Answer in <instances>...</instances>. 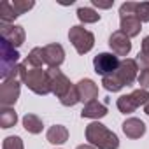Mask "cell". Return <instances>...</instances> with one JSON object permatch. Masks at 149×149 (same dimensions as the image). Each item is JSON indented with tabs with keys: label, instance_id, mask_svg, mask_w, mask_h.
<instances>
[{
	"label": "cell",
	"instance_id": "obj_10",
	"mask_svg": "<svg viewBox=\"0 0 149 149\" xmlns=\"http://www.w3.org/2000/svg\"><path fill=\"white\" fill-rule=\"evenodd\" d=\"M44 58H46V65L49 68H58L65 61V49H63V46L58 44V42L44 46Z\"/></svg>",
	"mask_w": 149,
	"mask_h": 149
},
{
	"label": "cell",
	"instance_id": "obj_5",
	"mask_svg": "<svg viewBox=\"0 0 149 149\" xmlns=\"http://www.w3.org/2000/svg\"><path fill=\"white\" fill-rule=\"evenodd\" d=\"M47 77H49V84H51V93L56 95L58 98H61L72 88V83L60 68H47Z\"/></svg>",
	"mask_w": 149,
	"mask_h": 149
},
{
	"label": "cell",
	"instance_id": "obj_28",
	"mask_svg": "<svg viewBox=\"0 0 149 149\" xmlns=\"http://www.w3.org/2000/svg\"><path fill=\"white\" fill-rule=\"evenodd\" d=\"M137 65L142 68V70H149V54H144V53H139L137 58H135Z\"/></svg>",
	"mask_w": 149,
	"mask_h": 149
},
{
	"label": "cell",
	"instance_id": "obj_11",
	"mask_svg": "<svg viewBox=\"0 0 149 149\" xmlns=\"http://www.w3.org/2000/svg\"><path fill=\"white\" fill-rule=\"evenodd\" d=\"M76 90H77V93H79V100L84 102V105L98 98V86H97L95 81H91V79H81V81L76 84Z\"/></svg>",
	"mask_w": 149,
	"mask_h": 149
},
{
	"label": "cell",
	"instance_id": "obj_31",
	"mask_svg": "<svg viewBox=\"0 0 149 149\" xmlns=\"http://www.w3.org/2000/svg\"><path fill=\"white\" fill-rule=\"evenodd\" d=\"M140 53H144V54H149V35L142 39V49H140Z\"/></svg>",
	"mask_w": 149,
	"mask_h": 149
},
{
	"label": "cell",
	"instance_id": "obj_26",
	"mask_svg": "<svg viewBox=\"0 0 149 149\" xmlns=\"http://www.w3.org/2000/svg\"><path fill=\"white\" fill-rule=\"evenodd\" d=\"M135 16L142 23H149V2H137V13Z\"/></svg>",
	"mask_w": 149,
	"mask_h": 149
},
{
	"label": "cell",
	"instance_id": "obj_32",
	"mask_svg": "<svg viewBox=\"0 0 149 149\" xmlns=\"http://www.w3.org/2000/svg\"><path fill=\"white\" fill-rule=\"evenodd\" d=\"M76 149H97V147L91 146V144H81V146H77Z\"/></svg>",
	"mask_w": 149,
	"mask_h": 149
},
{
	"label": "cell",
	"instance_id": "obj_12",
	"mask_svg": "<svg viewBox=\"0 0 149 149\" xmlns=\"http://www.w3.org/2000/svg\"><path fill=\"white\" fill-rule=\"evenodd\" d=\"M119 30L125 35H128L130 39L137 37L140 33V30H142V21L135 14H132V16H119Z\"/></svg>",
	"mask_w": 149,
	"mask_h": 149
},
{
	"label": "cell",
	"instance_id": "obj_22",
	"mask_svg": "<svg viewBox=\"0 0 149 149\" xmlns=\"http://www.w3.org/2000/svg\"><path fill=\"white\" fill-rule=\"evenodd\" d=\"M116 105H118L119 112H123V114H132V112H135V109H139V107L135 105L132 95H121V97L118 98Z\"/></svg>",
	"mask_w": 149,
	"mask_h": 149
},
{
	"label": "cell",
	"instance_id": "obj_20",
	"mask_svg": "<svg viewBox=\"0 0 149 149\" xmlns=\"http://www.w3.org/2000/svg\"><path fill=\"white\" fill-rule=\"evenodd\" d=\"M77 18H79V21L84 23V25L100 21V14H98L95 9H91V7H79V9H77Z\"/></svg>",
	"mask_w": 149,
	"mask_h": 149
},
{
	"label": "cell",
	"instance_id": "obj_21",
	"mask_svg": "<svg viewBox=\"0 0 149 149\" xmlns=\"http://www.w3.org/2000/svg\"><path fill=\"white\" fill-rule=\"evenodd\" d=\"M102 84H104V88L107 91H112V93H116V91H119V90L125 88V84L121 83V79L116 76V72L109 74V76H105V77H102Z\"/></svg>",
	"mask_w": 149,
	"mask_h": 149
},
{
	"label": "cell",
	"instance_id": "obj_24",
	"mask_svg": "<svg viewBox=\"0 0 149 149\" xmlns=\"http://www.w3.org/2000/svg\"><path fill=\"white\" fill-rule=\"evenodd\" d=\"M2 149H25V146H23L21 137H18V135H11V137H6V139H4V142H2Z\"/></svg>",
	"mask_w": 149,
	"mask_h": 149
},
{
	"label": "cell",
	"instance_id": "obj_6",
	"mask_svg": "<svg viewBox=\"0 0 149 149\" xmlns=\"http://www.w3.org/2000/svg\"><path fill=\"white\" fill-rule=\"evenodd\" d=\"M19 91H21V84H19L18 79L4 81L0 84V105L2 107H13L19 98Z\"/></svg>",
	"mask_w": 149,
	"mask_h": 149
},
{
	"label": "cell",
	"instance_id": "obj_25",
	"mask_svg": "<svg viewBox=\"0 0 149 149\" xmlns=\"http://www.w3.org/2000/svg\"><path fill=\"white\" fill-rule=\"evenodd\" d=\"M33 6H35L33 0H14V2H13V7H14V11L18 13V16L28 13Z\"/></svg>",
	"mask_w": 149,
	"mask_h": 149
},
{
	"label": "cell",
	"instance_id": "obj_16",
	"mask_svg": "<svg viewBox=\"0 0 149 149\" xmlns=\"http://www.w3.org/2000/svg\"><path fill=\"white\" fill-rule=\"evenodd\" d=\"M23 128L32 133V135H37L42 132L44 125H42V119L37 116V114H25L23 116Z\"/></svg>",
	"mask_w": 149,
	"mask_h": 149
},
{
	"label": "cell",
	"instance_id": "obj_4",
	"mask_svg": "<svg viewBox=\"0 0 149 149\" xmlns=\"http://www.w3.org/2000/svg\"><path fill=\"white\" fill-rule=\"evenodd\" d=\"M119 60L114 53H100L93 58V67H95V72L100 74L102 77L109 76V74H114L119 67Z\"/></svg>",
	"mask_w": 149,
	"mask_h": 149
},
{
	"label": "cell",
	"instance_id": "obj_29",
	"mask_svg": "<svg viewBox=\"0 0 149 149\" xmlns=\"http://www.w3.org/2000/svg\"><path fill=\"white\" fill-rule=\"evenodd\" d=\"M137 83L140 84V88H144V90H149V70H142V72L139 74Z\"/></svg>",
	"mask_w": 149,
	"mask_h": 149
},
{
	"label": "cell",
	"instance_id": "obj_1",
	"mask_svg": "<svg viewBox=\"0 0 149 149\" xmlns=\"http://www.w3.org/2000/svg\"><path fill=\"white\" fill-rule=\"evenodd\" d=\"M86 140L97 149H118L119 147L118 135L98 121H93L86 126Z\"/></svg>",
	"mask_w": 149,
	"mask_h": 149
},
{
	"label": "cell",
	"instance_id": "obj_14",
	"mask_svg": "<svg viewBox=\"0 0 149 149\" xmlns=\"http://www.w3.org/2000/svg\"><path fill=\"white\" fill-rule=\"evenodd\" d=\"M104 116H107V105L100 104L98 100L86 104L81 111V118H88V119H100Z\"/></svg>",
	"mask_w": 149,
	"mask_h": 149
},
{
	"label": "cell",
	"instance_id": "obj_3",
	"mask_svg": "<svg viewBox=\"0 0 149 149\" xmlns=\"http://www.w3.org/2000/svg\"><path fill=\"white\" fill-rule=\"evenodd\" d=\"M68 40L72 42V46L76 47V51L79 54L90 53L95 46V35L81 25H76L68 30Z\"/></svg>",
	"mask_w": 149,
	"mask_h": 149
},
{
	"label": "cell",
	"instance_id": "obj_2",
	"mask_svg": "<svg viewBox=\"0 0 149 149\" xmlns=\"http://www.w3.org/2000/svg\"><path fill=\"white\" fill-rule=\"evenodd\" d=\"M19 79L35 95H47V93H51V84H49V77H47V70H40V68L26 70V65L21 63V76H19Z\"/></svg>",
	"mask_w": 149,
	"mask_h": 149
},
{
	"label": "cell",
	"instance_id": "obj_27",
	"mask_svg": "<svg viewBox=\"0 0 149 149\" xmlns=\"http://www.w3.org/2000/svg\"><path fill=\"white\" fill-rule=\"evenodd\" d=\"M137 13V2H125L119 7V16H132Z\"/></svg>",
	"mask_w": 149,
	"mask_h": 149
},
{
	"label": "cell",
	"instance_id": "obj_19",
	"mask_svg": "<svg viewBox=\"0 0 149 149\" xmlns=\"http://www.w3.org/2000/svg\"><path fill=\"white\" fill-rule=\"evenodd\" d=\"M18 18V13L13 7V2H2L0 4V23L13 25V21Z\"/></svg>",
	"mask_w": 149,
	"mask_h": 149
},
{
	"label": "cell",
	"instance_id": "obj_17",
	"mask_svg": "<svg viewBox=\"0 0 149 149\" xmlns=\"http://www.w3.org/2000/svg\"><path fill=\"white\" fill-rule=\"evenodd\" d=\"M44 63H46L44 47H33V49L28 53V56L25 58V65H26V67H32V68H40Z\"/></svg>",
	"mask_w": 149,
	"mask_h": 149
},
{
	"label": "cell",
	"instance_id": "obj_13",
	"mask_svg": "<svg viewBox=\"0 0 149 149\" xmlns=\"http://www.w3.org/2000/svg\"><path fill=\"white\" fill-rule=\"evenodd\" d=\"M123 133L128 139H140L146 135V125L139 118H128L123 123Z\"/></svg>",
	"mask_w": 149,
	"mask_h": 149
},
{
	"label": "cell",
	"instance_id": "obj_8",
	"mask_svg": "<svg viewBox=\"0 0 149 149\" xmlns=\"http://www.w3.org/2000/svg\"><path fill=\"white\" fill-rule=\"evenodd\" d=\"M109 47L112 49V53L116 56H128L130 51H132V42H130V37L125 35L121 30H116L111 33L109 37Z\"/></svg>",
	"mask_w": 149,
	"mask_h": 149
},
{
	"label": "cell",
	"instance_id": "obj_15",
	"mask_svg": "<svg viewBox=\"0 0 149 149\" xmlns=\"http://www.w3.org/2000/svg\"><path fill=\"white\" fill-rule=\"evenodd\" d=\"M46 139H47V142L56 144V146H58V144H63V142L68 140V130H67V126H63V125H54V126H51V128L47 130Z\"/></svg>",
	"mask_w": 149,
	"mask_h": 149
},
{
	"label": "cell",
	"instance_id": "obj_33",
	"mask_svg": "<svg viewBox=\"0 0 149 149\" xmlns=\"http://www.w3.org/2000/svg\"><path fill=\"white\" fill-rule=\"evenodd\" d=\"M144 112H146V114H147V116H149V102H147V104H146V105H144Z\"/></svg>",
	"mask_w": 149,
	"mask_h": 149
},
{
	"label": "cell",
	"instance_id": "obj_7",
	"mask_svg": "<svg viewBox=\"0 0 149 149\" xmlns=\"http://www.w3.org/2000/svg\"><path fill=\"white\" fill-rule=\"evenodd\" d=\"M116 76L121 79V83L125 86H132L137 81V77H139V65H137V61L132 60V58L121 60V63H119V67L116 70Z\"/></svg>",
	"mask_w": 149,
	"mask_h": 149
},
{
	"label": "cell",
	"instance_id": "obj_30",
	"mask_svg": "<svg viewBox=\"0 0 149 149\" xmlns=\"http://www.w3.org/2000/svg\"><path fill=\"white\" fill-rule=\"evenodd\" d=\"M91 4L98 9H111L114 6V0H109V2H102V0H91Z\"/></svg>",
	"mask_w": 149,
	"mask_h": 149
},
{
	"label": "cell",
	"instance_id": "obj_23",
	"mask_svg": "<svg viewBox=\"0 0 149 149\" xmlns=\"http://www.w3.org/2000/svg\"><path fill=\"white\" fill-rule=\"evenodd\" d=\"M60 102H61V105H65V107H74L77 102H81L79 100V93H77V90H76V86H72L61 98H60Z\"/></svg>",
	"mask_w": 149,
	"mask_h": 149
},
{
	"label": "cell",
	"instance_id": "obj_18",
	"mask_svg": "<svg viewBox=\"0 0 149 149\" xmlns=\"http://www.w3.org/2000/svg\"><path fill=\"white\" fill-rule=\"evenodd\" d=\"M18 123V114L13 107H2L0 109V126L2 128H13Z\"/></svg>",
	"mask_w": 149,
	"mask_h": 149
},
{
	"label": "cell",
	"instance_id": "obj_9",
	"mask_svg": "<svg viewBox=\"0 0 149 149\" xmlns=\"http://www.w3.org/2000/svg\"><path fill=\"white\" fill-rule=\"evenodd\" d=\"M0 35L2 39H6L11 46L14 47H19L23 42H25V28L19 26V25H6V23H0Z\"/></svg>",
	"mask_w": 149,
	"mask_h": 149
}]
</instances>
